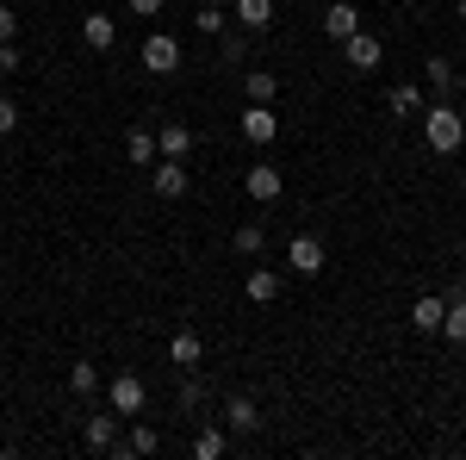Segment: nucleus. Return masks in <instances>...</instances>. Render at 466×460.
Listing matches in <instances>:
<instances>
[{"label":"nucleus","mask_w":466,"mask_h":460,"mask_svg":"<svg viewBox=\"0 0 466 460\" xmlns=\"http://www.w3.org/2000/svg\"><path fill=\"white\" fill-rule=\"evenodd\" d=\"M423 138H430L435 156H454V149L466 143V118L454 107H430L423 112Z\"/></svg>","instance_id":"1"},{"label":"nucleus","mask_w":466,"mask_h":460,"mask_svg":"<svg viewBox=\"0 0 466 460\" xmlns=\"http://www.w3.org/2000/svg\"><path fill=\"white\" fill-rule=\"evenodd\" d=\"M137 56H144V69H149V75H175V69H180V37H168V32H149Z\"/></svg>","instance_id":"2"},{"label":"nucleus","mask_w":466,"mask_h":460,"mask_svg":"<svg viewBox=\"0 0 466 460\" xmlns=\"http://www.w3.org/2000/svg\"><path fill=\"white\" fill-rule=\"evenodd\" d=\"M149 187H156V199H180V193H187V162L162 156V162L149 169Z\"/></svg>","instance_id":"3"},{"label":"nucleus","mask_w":466,"mask_h":460,"mask_svg":"<svg viewBox=\"0 0 466 460\" xmlns=\"http://www.w3.org/2000/svg\"><path fill=\"white\" fill-rule=\"evenodd\" d=\"M243 138H249V143H274V138H280V118H274V107L249 100V107H243Z\"/></svg>","instance_id":"4"},{"label":"nucleus","mask_w":466,"mask_h":460,"mask_svg":"<svg viewBox=\"0 0 466 460\" xmlns=\"http://www.w3.org/2000/svg\"><path fill=\"white\" fill-rule=\"evenodd\" d=\"M280 193H287L280 169H274V162H255V169H249V199H255V206H274Z\"/></svg>","instance_id":"5"},{"label":"nucleus","mask_w":466,"mask_h":460,"mask_svg":"<svg viewBox=\"0 0 466 460\" xmlns=\"http://www.w3.org/2000/svg\"><path fill=\"white\" fill-rule=\"evenodd\" d=\"M355 32H360V13L349 6V0H329V6H323V37L342 44V37H355Z\"/></svg>","instance_id":"6"},{"label":"nucleus","mask_w":466,"mask_h":460,"mask_svg":"<svg viewBox=\"0 0 466 460\" xmlns=\"http://www.w3.org/2000/svg\"><path fill=\"white\" fill-rule=\"evenodd\" d=\"M287 261H292V268H299V274H305V281H311V274H323V243H318V237H311V230H305V237H292Z\"/></svg>","instance_id":"7"},{"label":"nucleus","mask_w":466,"mask_h":460,"mask_svg":"<svg viewBox=\"0 0 466 460\" xmlns=\"http://www.w3.org/2000/svg\"><path fill=\"white\" fill-rule=\"evenodd\" d=\"M112 411H118V417H137V411H144V380H137V373H118V380H112Z\"/></svg>","instance_id":"8"},{"label":"nucleus","mask_w":466,"mask_h":460,"mask_svg":"<svg viewBox=\"0 0 466 460\" xmlns=\"http://www.w3.org/2000/svg\"><path fill=\"white\" fill-rule=\"evenodd\" d=\"M342 50H349V69H380V56H386V50H380V37H367V32H355V37H342Z\"/></svg>","instance_id":"9"},{"label":"nucleus","mask_w":466,"mask_h":460,"mask_svg":"<svg viewBox=\"0 0 466 460\" xmlns=\"http://www.w3.org/2000/svg\"><path fill=\"white\" fill-rule=\"evenodd\" d=\"M224 424H230V435H255L261 429V411H255L249 398H230L224 404Z\"/></svg>","instance_id":"10"},{"label":"nucleus","mask_w":466,"mask_h":460,"mask_svg":"<svg viewBox=\"0 0 466 460\" xmlns=\"http://www.w3.org/2000/svg\"><path fill=\"white\" fill-rule=\"evenodd\" d=\"M87 448H100V455H112L118 448V411H100V417H87Z\"/></svg>","instance_id":"11"},{"label":"nucleus","mask_w":466,"mask_h":460,"mask_svg":"<svg viewBox=\"0 0 466 460\" xmlns=\"http://www.w3.org/2000/svg\"><path fill=\"white\" fill-rule=\"evenodd\" d=\"M237 26L243 32H268L274 26V0H237Z\"/></svg>","instance_id":"12"},{"label":"nucleus","mask_w":466,"mask_h":460,"mask_svg":"<svg viewBox=\"0 0 466 460\" xmlns=\"http://www.w3.org/2000/svg\"><path fill=\"white\" fill-rule=\"evenodd\" d=\"M81 37H87L94 50H112V44H118V26H112L106 13H87V19H81Z\"/></svg>","instance_id":"13"},{"label":"nucleus","mask_w":466,"mask_h":460,"mask_svg":"<svg viewBox=\"0 0 466 460\" xmlns=\"http://www.w3.org/2000/svg\"><path fill=\"white\" fill-rule=\"evenodd\" d=\"M441 312H448V299H441V292H423V299L410 305V323H417V330H441Z\"/></svg>","instance_id":"14"},{"label":"nucleus","mask_w":466,"mask_h":460,"mask_svg":"<svg viewBox=\"0 0 466 460\" xmlns=\"http://www.w3.org/2000/svg\"><path fill=\"white\" fill-rule=\"evenodd\" d=\"M156 149H162V156H175V162H187L193 131H187V125H162V131H156Z\"/></svg>","instance_id":"15"},{"label":"nucleus","mask_w":466,"mask_h":460,"mask_svg":"<svg viewBox=\"0 0 466 460\" xmlns=\"http://www.w3.org/2000/svg\"><path fill=\"white\" fill-rule=\"evenodd\" d=\"M125 156H131V162H137V169H149V162H156V156H162V149H156V131H149V125H137V131H131V138H125Z\"/></svg>","instance_id":"16"},{"label":"nucleus","mask_w":466,"mask_h":460,"mask_svg":"<svg viewBox=\"0 0 466 460\" xmlns=\"http://www.w3.org/2000/svg\"><path fill=\"white\" fill-rule=\"evenodd\" d=\"M249 299L255 305H274L280 299V274L274 268H249Z\"/></svg>","instance_id":"17"},{"label":"nucleus","mask_w":466,"mask_h":460,"mask_svg":"<svg viewBox=\"0 0 466 460\" xmlns=\"http://www.w3.org/2000/svg\"><path fill=\"white\" fill-rule=\"evenodd\" d=\"M168 361H175V367H187V373H193V367H199V330H180L175 342H168Z\"/></svg>","instance_id":"18"},{"label":"nucleus","mask_w":466,"mask_h":460,"mask_svg":"<svg viewBox=\"0 0 466 460\" xmlns=\"http://www.w3.org/2000/svg\"><path fill=\"white\" fill-rule=\"evenodd\" d=\"M243 87H249V100H261V107H274V94H280V81H274L268 69H249V75H243Z\"/></svg>","instance_id":"19"},{"label":"nucleus","mask_w":466,"mask_h":460,"mask_svg":"<svg viewBox=\"0 0 466 460\" xmlns=\"http://www.w3.org/2000/svg\"><path fill=\"white\" fill-rule=\"evenodd\" d=\"M392 112H398V118L423 112V87H417V81H398V87H392Z\"/></svg>","instance_id":"20"},{"label":"nucleus","mask_w":466,"mask_h":460,"mask_svg":"<svg viewBox=\"0 0 466 460\" xmlns=\"http://www.w3.org/2000/svg\"><path fill=\"white\" fill-rule=\"evenodd\" d=\"M156 448H162V435H156V429H137V435H131V442H118V448H112V455H156Z\"/></svg>","instance_id":"21"},{"label":"nucleus","mask_w":466,"mask_h":460,"mask_svg":"<svg viewBox=\"0 0 466 460\" xmlns=\"http://www.w3.org/2000/svg\"><path fill=\"white\" fill-rule=\"evenodd\" d=\"M224 455V429H199L193 435V460H218Z\"/></svg>","instance_id":"22"},{"label":"nucleus","mask_w":466,"mask_h":460,"mask_svg":"<svg viewBox=\"0 0 466 460\" xmlns=\"http://www.w3.org/2000/svg\"><path fill=\"white\" fill-rule=\"evenodd\" d=\"M261 249H268V230H261V224H243V230H237V255H261Z\"/></svg>","instance_id":"23"},{"label":"nucleus","mask_w":466,"mask_h":460,"mask_svg":"<svg viewBox=\"0 0 466 460\" xmlns=\"http://www.w3.org/2000/svg\"><path fill=\"white\" fill-rule=\"evenodd\" d=\"M218 56H224V63H243V56H249V37L243 32H218Z\"/></svg>","instance_id":"24"},{"label":"nucleus","mask_w":466,"mask_h":460,"mask_svg":"<svg viewBox=\"0 0 466 460\" xmlns=\"http://www.w3.org/2000/svg\"><path fill=\"white\" fill-rule=\"evenodd\" d=\"M69 386L75 392H94V386H100V367H94V361H75V367H69Z\"/></svg>","instance_id":"25"},{"label":"nucleus","mask_w":466,"mask_h":460,"mask_svg":"<svg viewBox=\"0 0 466 460\" xmlns=\"http://www.w3.org/2000/svg\"><path fill=\"white\" fill-rule=\"evenodd\" d=\"M423 69H430V87H435V94H454V81H461V75L448 69L441 56H435V63H423Z\"/></svg>","instance_id":"26"},{"label":"nucleus","mask_w":466,"mask_h":460,"mask_svg":"<svg viewBox=\"0 0 466 460\" xmlns=\"http://www.w3.org/2000/svg\"><path fill=\"white\" fill-rule=\"evenodd\" d=\"M13 131H19V107L0 94V138H13Z\"/></svg>","instance_id":"27"},{"label":"nucleus","mask_w":466,"mask_h":460,"mask_svg":"<svg viewBox=\"0 0 466 460\" xmlns=\"http://www.w3.org/2000/svg\"><path fill=\"white\" fill-rule=\"evenodd\" d=\"M13 32H19V13H13V6H0V44H13Z\"/></svg>","instance_id":"28"},{"label":"nucleus","mask_w":466,"mask_h":460,"mask_svg":"<svg viewBox=\"0 0 466 460\" xmlns=\"http://www.w3.org/2000/svg\"><path fill=\"white\" fill-rule=\"evenodd\" d=\"M199 32H224V6H206L199 13Z\"/></svg>","instance_id":"29"},{"label":"nucleus","mask_w":466,"mask_h":460,"mask_svg":"<svg viewBox=\"0 0 466 460\" xmlns=\"http://www.w3.org/2000/svg\"><path fill=\"white\" fill-rule=\"evenodd\" d=\"M131 13H137V19H156V13H162V0H131Z\"/></svg>","instance_id":"30"},{"label":"nucleus","mask_w":466,"mask_h":460,"mask_svg":"<svg viewBox=\"0 0 466 460\" xmlns=\"http://www.w3.org/2000/svg\"><path fill=\"white\" fill-rule=\"evenodd\" d=\"M19 69V56H13V44H0V75H13Z\"/></svg>","instance_id":"31"},{"label":"nucleus","mask_w":466,"mask_h":460,"mask_svg":"<svg viewBox=\"0 0 466 460\" xmlns=\"http://www.w3.org/2000/svg\"><path fill=\"white\" fill-rule=\"evenodd\" d=\"M454 19H461V26H466V0H461V6H454Z\"/></svg>","instance_id":"32"}]
</instances>
